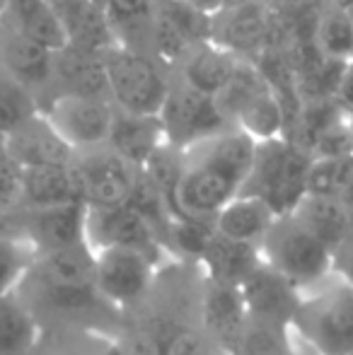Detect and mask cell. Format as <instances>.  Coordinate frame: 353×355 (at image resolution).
Segmentation results:
<instances>
[{
	"instance_id": "obj_40",
	"label": "cell",
	"mask_w": 353,
	"mask_h": 355,
	"mask_svg": "<svg viewBox=\"0 0 353 355\" xmlns=\"http://www.w3.org/2000/svg\"><path fill=\"white\" fill-rule=\"evenodd\" d=\"M184 3H189L191 8H196L198 12L208 15V17H216L230 5V0H184Z\"/></svg>"
},
{
	"instance_id": "obj_8",
	"label": "cell",
	"mask_w": 353,
	"mask_h": 355,
	"mask_svg": "<svg viewBox=\"0 0 353 355\" xmlns=\"http://www.w3.org/2000/svg\"><path fill=\"white\" fill-rule=\"evenodd\" d=\"M157 261L133 249L94 252V290L114 309L136 307L155 281Z\"/></svg>"
},
{
	"instance_id": "obj_15",
	"label": "cell",
	"mask_w": 353,
	"mask_h": 355,
	"mask_svg": "<svg viewBox=\"0 0 353 355\" xmlns=\"http://www.w3.org/2000/svg\"><path fill=\"white\" fill-rule=\"evenodd\" d=\"M8 150L22 169L29 167H68L76 159V153L66 145L61 136L51 128V123L39 112L12 133L3 136Z\"/></svg>"
},
{
	"instance_id": "obj_43",
	"label": "cell",
	"mask_w": 353,
	"mask_h": 355,
	"mask_svg": "<svg viewBox=\"0 0 353 355\" xmlns=\"http://www.w3.org/2000/svg\"><path fill=\"white\" fill-rule=\"evenodd\" d=\"M8 5H10V0H0V17H5V12H8Z\"/></svg>"
},
{
	"instance_id": "obj_2",
	"label": "cell",
	"mask_w": 353,
	"mask_h": 355,
	"mask_svg": "<svg viewBox=\"0 0 353 355\" xmlns=\"http://www.w3.org/2000/svg\"><path fill=\"white\" fill-rule=\"evenodd\" d=\"M291 334L312 355H353V288L339 276L300 295Z\"/></svg>"
},
{
	"instance_id": "obj_35",
	"label": "cell",
	"mask_w": 353,
	"mask_h": 355,
	"mask_svg": "<svg viewBox=\"0 0 353 355\" xmlns=\"http://www.w3.org/2000/svg\"><path fill=\"white\" fill-rule=\"evenodd\" d=\"M19 211H22V167L8 150L5 138L0 136V232L10 234V225Z\"/></svg>"
},
{
	"instance_id": "obj_21",
	"label": "cell",
	"mask_w": 353,
	"mask_h": 355,
	"mask_svg": "<svg viewBox=\"0 0 353 355\" xmlns=\"http://www.w3.org/2000/svg\"><path fill=\"white\" fill-rule=\"evenodd\" d=\"M276 218L278 215L261 198L240 193L235 201H230L216 215L213 225H216V232L221 237L232 239V242L261 247V242H264L268 230L273 227Z\"/></svg>"
},
{
	"instance_id": "obj_18",
	"label": "cell",
	"mask_w": 353,
	"mask_h": 355,
	"mask_svg": "<svg viewBox=\"0 0 353 355\" xmlns=\"http://www.w3.org/2000/svg\"><path fill=\"white\" fill-rule=\"evenodd\" d=\"M107 145L119 157L126 159L131 167L143 169L148 159L162 145H167V138L160 116H136V114H126L117 109Z\"/></svg>"
},
{
	"instance_id": "obj_33",
	"label": "cell",
	"mask_w": 353,
	"mask_h": 355,
	"mask_svg": "<svg viewBox=\"0 0 353 355\" xmlns=\"http://www.w3.org/2000/svg\"><path fill=\"white\" fill-rule=\"evenodd\" d=\"M42 112L24 85H19L3 66H0V136H8L24 121Z\"/></svg>"
},
{
	"instance_id": "obj_20",
	"label": "cell",
	"mask_w": 353,
	"mask_h": 355,
	"mask_svg": "<svg viewBox=\"0 0 353 355\" xmlns=\"http://www.w3.org/2000/svg\"><path fill=\"white\" fill-rule=\"evenodd\" d=\"M68 203H83L71 164L22 169V211H44Z\"/></svg>"
},
{
	"instance_id": "obj_13",
	"label": "cell",
	"mask_w": 353,
	"mask_h": 355,
	"mask_svg": "<svg viewBox=\"0 0 353 355\" xmlns=\"http://www.w3.org/2000/svg\"><path fill=\"white\" fill-rule=\"evenodd\" d=\"M240 290L250 319L291 329L298 304H300V293L286 278L278 276L273 268H268L264 261L240 285Z\"/></svg>"
},
{
	"instance_id": "obj_14",
	"label": "cell",
	"mask_w": 353,
	"mask_h": 355,
	"mask_svg": "<svg viewBox=\"0 0 353 355\" xmlns=\"http://www.w3.org/2000/svg\"><path fill=\"white\" fill-rule=\"evenodd\" d=\"M49 5L66 32L68 46L97 56H107L112 49L119 46L107 12L92 0H49Z\"/></svg>"
},
{
	"instance_id": "obj_19",
	"label": "cell",
	"mask_w": 353,
	"mask_h": 355,
	"mask_svg": "<svg viewBox=\"0 0 353 355\" xmlns=\"http://www.w3.org/2000/svg\"><path fill=\"white\" fill-rule=\"evenodd\" d=\"M261 249L255 244H242L225 239L216 232L211 247L206 249L201 268L206 271L208 283H221V285H235L240 288L257 268L261 266Z\"/></svg>"
},
{
	"instance_id": "obj_16",
	"label": "cell",
	"mask_w": 353,
	"mask_h": 355,
	"mask_svg": "<svg viewBox=\"0 0 353 355\" xmlns=\"http://www.w3.org/2000/svg\"><path fill=\"white\" fill-rule=\"evenodd\" d=\"M250 322L242 290L235 285L208 283L201 297V331L225 355L245 324Z\"/></svg>"
},
{
	"instance_id": "obj_12",
	"label": "cell",
	"mask_w": 353,
	"mask_h": 355,
	"mask_svg": "<svg viewBox=\"0 0 353 355\" xmlns=\"http://www.w3.org/2000/svg\"><path fill=\"white\" fill-rule=\"evenodd\" d=\"M273 15L259 0L232 5L213 17L211 42L237 58L257 53L259 56L266 46H271Z\"/></svg>"
},
{
	"instance_id": "obj_27",
	"label": "cell",
	"mask_w": 353,
	"mask_h": 355,
	"mask_svg": "<svg viewBox=\"0 0 353 355\" xmlns=\"http://www.w3.org/2000/svg\"><path fill=\"white\" fill-rule=\"evenodd\" d=\"M39 338L42 322L22 293L0 297V355H32Z\"/></svg>"
},
{
	"instance_id": "obj_28",
	"label": "cell",
	"mask_w": 353,
	"mask_h": 355,
	"mask_svg": "<svg viewBox=\"0 0 353 355\" xmlns=\"http://www.w3.org/2000/svg\"><path fill=\"white\" fill-rule=\"evenodd\" d=\"M235 128L252 138L255 143L276 141L286 136V114L278 104L276 94L271 89L259 92L235 119Z\"/></svg>"
},
{
	"instance_id": "obj_5",
	"label": "cell",
	"mask_w": 353,
	"mask_h": 355,
	"mask_svg": "<svg viewBox=\"0 0 353 355\" xmlns=\"http://www.w3.org/2000/svg\"><path fill=\"white\" fill-rule=\"evenodd\" d=\"M109 99L119 112L160 116L172 85L148 53L117 46L104 56Z\"/></svg>"
},
{
	"instance_id": "obj_23",
	"label": "cell",
	"mask_w": 353,
	"mask_h": 355,
	"mask_svg": "<svg viewBox=\"0 0 353 355\" xmlns=\"http://www.w3.org/2000/svg\"><path fill=\"white\" fill-rule=\"evenodd\" d=\"M29 276L53 288H94V252L85 244L37 254Z\"/></svg>"
},
{
	"instance_id": "obj_42",
	"label": "cell",
	"mask_w": 353,
	"mask_h": 355,
	"mask_svg": "<svg viewBox=\"0 0 353 355\" xmlns=\"http://www.w3.org/2000/svg\"><path fill=\"white\" fill-rule=\"evenodd\" d=\"M344 121H346V126L351 128V133H353V109H349V112H344Z\"/></svg>"
},
{
	"instance_id": "obj_22",
	"label": "cell",
	"mask_w": 353,
	"mask_h": 355,
	"mask_svg": "<svg viewBox=\"0 0 353 355\" xmlns=\"http://www.w3.org/2000/svg\"><path fill=\"white\" fill-rule=\"evenodd\" d=\"M310 234H315L336 257L341 247L353 237L351 218L341 198L332 196H305L300 206L291 213Z\"/></svg>"
},
{
	"instance_id": "obj_1",
	"label": "cell",
	"mask_w": 353,
	"mask_h": 355,
	"mask_svg": "<svg viewBox=\"0 0 353 355\" xmlns=\"http://www.w3.org/2000/svg\"><path fill=\"white\" fill-rule=\"evenodd\" d=\"M257 143L240 128L184 150V169L175 193L177 218L216 220L250 179Z\"/></svg>"
},
{
	"instance_id": "obj_3",
	"label": "cell",
	"mask_w": 353,
	"mask_h": 355,
	"mask_svg": "<svg viewBox=\"0 0 353 355\" xmlns=\"http://www.w3.org/2000/svg\"><path fill=\"white\" fill-rule=\"evenodd\" d=\"M312 155L286 138L257 143L255 164L242 193L261 198L273 213L291 215L307 196Z\"/></svg>"
},
{
	"instance_id": "obj_9",
	"label": "cell",
	"mask_w": 353,
	"mask_h": 355,
	"mask_svg": "<svg viewBox=\"0 0 353 355\" xmlns=\"http://www.w3.org/2000/svg\"><path fill=\"white\" fill-rule=\"evenodd\" d=\"M71 167L76 174L80 201L87 208L126 206L138 169L119 157L109 145L76 153Z\"/></svg>"
},
{
	"instance_id": "obj_36",
	"label": "cell",
	"mask_w": 353,
	"mask_h": 355,
	"mask_svg": "<svg viewBox=\"0 0 353 355\" xmlns=\"http://www.w3.org/2000/svg\"><path fill=\"white\" fill-rule=\"evenodd\" d=\"M216 237V225L213 220L198 218H177L170 234V252L184 259H196L201 261L206 249L211 247Z\"/></svg>"
},
{
	"instance_id": "obj_41",
	"label": "cell",
	"mask_w": 353,
	"mask_h": 355,
	"mask_svg": "<svg viewBox=\"0 0 353 355\" xmlns=\"http://www.w3.org/2000/svg\"><path fill=\"white\" fill-rule=\"evenodd\" d=\"M339 198H341V203H344L346 213H349V218H351V227H353V187L349 189V191L344 193V196H339Z\"/></svg>"
},
{
	"instance_id": "obj_39",
	"label": "cell",
	"mask_w": 353,
	"mask_h": 355,
	"mask_svg": "<svg viewBox=\"0 0 353 355\" xmlns=\"http://www.w3.org/2000/svg\"><path fill=\"white\" fill-rule=\"evenodd\" d=\"M336 102H339V107L344 109V112L353 109V61L346 66L344 78H341V83H339V89H336Z\"/></svg>"
},
{
	"instance_id": "obj_4",
	"label": "cell",
	"mask_w": 353,
	"mask_h": 355,
	"mask_svg": "<svg viewBox=\"0 0 353 355\" xmlns=\"http://www.w3.org/2000/svg\"><path fill=\"white\" fill-rule=\"evenodd\" d=\"M259 249L266 266L286 278L300 295L334 276V252L307 232L293 215L276 218Z\"/></svg>"
},
{
	"instance_id": "obj_7",
	"label": "cell",
	"mask_w": 353,
	"mask_h": 355,
	"mask_svg": "<svg viewBox=\"0 0 353 355\" xmlns=\"http://www.w3.org/2000/svg\"><path fill=\"white\" fill-rule=\"evenodd\" d=\"M42 114L73 153H85L109 143L117 107L109 99L58 92Z\"/></svg>"
},
{
	"instance_id": "obj_44",
	"label": "cell",
	"mask_w": 353,
	"mask_h": 355,
	"mask_svg": "<svg viewBox=\"0 0 353 355\" xmlns=\"http://www.w3.org/2000/svg\"><path fill=\"white\" fill-rule=\"evenodd\" d=\"M94 5H97V8H102L104 12H107V5H109V0H92Z\"/></svg>"
},
{
	"instance_id": "obj_31",
	"label": "cell",
	"mask_w": 353,
	"mask_h": 355,
	"mask_svg": "<svg viewBox=\"0 0 353 355\" xmlns=\"http://www.w3.org/2000/svg\"><path fill=\"white\" fill-rule=\"evenodd\" d=\"M268 85L264 83L261 73L257 71V66L252 61L242 58L237 66L235 75L230 78V83L223 87V92L216 97L218 109L223 112V116L235 126V119L240 116V112L257 97L259 92H264Z\"/></svg>"
},
{
	"instance_id": "obj_24",
	"label": "cell",
	"mask_w": 353,
	"mask_h": 355,
	"mask_svg": "<svg viewBox=\"0 0 353 355\" xmlns=\"http://www.w3.org/2000/svg\"><path fill=\"white\" fill-rule=\"evenodd\" d=\"M242 58L225 51L218 44H198L191 53L182 61V83L208 97H218L230 78L235 75Z\"/></svg>"
},
{
	"instance_id": "obj_29",
	"label": "cell",
	"mask_w": 353,
	"mask_h": 355,
	"mask_svg": "<svg viewBox=\"0 0 353 355\" xmlns=\"http://www.w3.org/2000/svg\"><path fill=\"white\" fill-rule=\"evenodd\" d=\"M225 355H293L291 329L250 319Z\"/></svg>"
},
{
	"instance_id": "obj_26",
	"label": "cell",
	"mask_w": 353,
	"mask_h": 355,
	"mask_svg": "<svg viewBox=\"0 0 353 355\" xmlns=\"http://www.w3.org/2000/svg\"><path fill=\"white\" fill-rule=\"evenodd\" d=\"M5 15H10L15 32L46 51L61 53L63 49H68V37L49 0H10Z\"/></svg>"
},
{
	"instance_id": "obj_32",
	"label": "cell",
	"mask_w": 353,
	"mask_h": 355,
	"mask_svg": "<svg viewBox=\"0 0 353 355\" xmlns=\"http://www.w3.org/2000/svg\"><path fill=\"white\" fill-rule=\"evenodd\" d=\"M34 249L17 234L0 232V297L19 293L34 266Z\"/></svg>"
},
{
	"instance_id": "obj_11",
	"label": "cell",
	"mask_w": 353,
	"mask_h": 355,
	"mask_svg": "<svg viewBox=\"0 0 353 355\" xmlns=\"http://www.w3.org/2000/svg\"><path fill=\"white\" fill-rule=\"evenodd\" d=\"M87 244L92 252L102 249H133L160 263L167 252L148 223L133 208H87Z\"/></svg>"
},
{
	"instance_id": "obj_38",
	"label": "cell",
	"mask_w": 353,
	"mask_h": 355,
	"mask_svg": "<svg viewBox=\"0 0 353 355\" xmlns=\"http://www.w3.org/2000/svg\"><path fill=\"white\" fill-rule=\"evenodd\" d=\"M334 273L353 288V237L336 252Z\"/></svg>"
},
{
	"instance_id": "obj_30",
	"label": "cell",
	"mask_w": 353,
	"mask_h": 355,
	"mask_svg": "<svg viewBox=\"0 0 353 355\" xmlns=\"http://www.w3.org/2000/svg\"><path fill=\"white\" fill-rule=\"evenodd\" d=\"M317 46L329 61H353V15L344 10H327L317 19Z\"/></svg>"
},
{
	"instance_id": "obj_34",
	"label": "cell",
	"mask_w": 353,
	"mask_h": 355,
	"mask_svg": "<svg viewBox=\"0 0 353 355\" xmlns=\"http://www.w3.org/2000/svg\"><path fill=\"white\" fill-rule=\"evenodd\" d=\"M353 187V155L312 159L307 177V196L339 198Z\"/></svg>"
},
{
	"instance_id": "obj_10",
	"label": "cell",
	"mask_w": 353,
	"mask_h": 355,
	"mask_svg": "<svg viewBox=\"0 0 353 355\" xmlns=\"http://www.w3.org/2000/svg\"><path fill=\"white\" fill-rule=\"evenodd\" d=\"M10 234L22 237L34 249V254L85 247L87 206L68 203V206L44 208V211H19L10 225Z\"/></svg>"
},
{
	"instance_id": "obj_17",
	"label": "cell",
	"mask_w": 353,
	"mask_h": 355,
	"mask_svg": "<svg viewBox=\"0 0 353 355\" xmlns=\"http://www.w3.org/2000/svg\"><path fill=\"white\" fill-rule=\"evenodd\" d=\"M0 51V66L32 94L34 89H46L56 80V53L24 39L12 27L5 32Z\"/></svg>"
},
{
	"instance_id": "obj_37",
	"label": "cell",
	"mask_w": 353,
	"mask_h": 355,
	"mask_svg": "<svg viewBox=\"0 0 353 355\" xmlns=\"http://www.w3.org/2000/svg\"><path fill=\"white\" fill-rule=\"evenodd\" d=\"M221 353L218 346L193 327H179L162 348V355H216ZM223 355V353H221Z\"/></svg>"
},
{
	"instance_id": "obj_25",
	"label": "cell",
	"mask_w": 353,
	"mask_h": 355,
	"mask_svg": "<svg viewBox=\"0 0 353 355\" xmlns=\"http://www.w3.org/2000/svg\"><path fill=\"white\" fill-rule=\"evenodd\" d=\"M56 80L63 87L61 94L109 99L107 66H104V56H97V53L80 51L73 46L63 49L61 53H56Z\"/></svg>"
},
{
	"instance_id": "obj_6",
	"label": "cell",
	"mask_w": 353,
	"mask_h": 355,
	"mask_svg": "<svg viewBox=\"0 0 353 355\" xmlns=\"http://www.w3.org/2000/svg\"><path fill=\"white\" fill-rule=\"evenodd\" d=\"M160 121L165 128L167 145L182 150V153L235 128L218 109L216 97H208V94L189 87L187 83L170 87Z\"/></svg>"
}]
</instances>
